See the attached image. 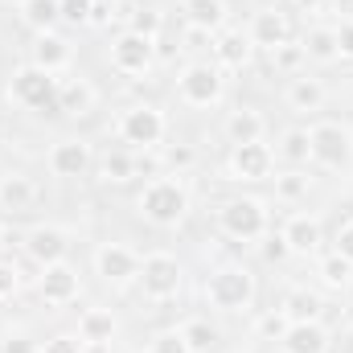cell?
I'll return each instance as SVG.
<instances>
[{
  "instance_id": "cell-48",
  "label": "cell",
  "mask_w": 353,
  "mask_h": 353,
  "mask_svg": "<svg viewBox=\"0 0 353 353\" xmlns=\"http://www.w3.org/2000/svg\"><path fill=\"white\" fill-rule=\"evenodd\" d=\"M292 4H300V8H308V12H316V8H321L325 0H292Z\"/></svg>"
},
{
  "instance_id": "cell-37",
  "label": "cell",
  "mask_w": 353,
  "mask_h": 353,
  "mask_svg": "<svg viewBox=\"0 0 353 353\" xmlns=\"http://www.w3.org/2000/svg\"><path fill=\"white\" fill-rule=\"evenodd\" d=\"M161 25H165V17H161L157 8H136V12H128V29H132V33L157 37V33H161Z\"/></svg>"
},
{
  "instance_id": "cell-8",
  "label": "cell",
  "mask_w": 353,
  "mask_h": 353,
  "mask_svg": "<svg viewBox=\"0 0 353 353\" xmlns=\"http://www.w3.org/2000/svg\"><path fill=\"white\" fill-rule=\"evenodd\" d=\"M181 279H185V271L176 263V255H169V251H152V255L140 259V279H136V283H140L144 296L157 300V304L173 300L176 292H181Z\"/></svg>"
},
{
  "instance_id": "cell-5",
  "label": "cell",
  "mask_w": 353,
  "mask_h": 353,
  "mask_svg": "<svg viewBox=\"0 0 353 353\" xmlns=\"http://www.w3.org/2000/svg\"><path fill=\"white\" fill-rule=\"evenodd\" d=\"M115 132L132 148H161L165 136H169V119H165V111L157 103H132L128 111H119Z\"/></svg>"
},
{
  "instance_id": "cell-21",
  "label": "cell",
  "mask_w": 353,
  "mask_h": 353,
  "mask_svg": "<svg viewBox=\"0 0 353 353\" xmlns=\"http://www.w3.org/2000/svg\"><path fill=\"white\" fill-rule=\"evenodd\" d=\"M115 333H119V321H115V312H107V308H87V312L79 316V341H83V345L107 350V345L115 341Z\"/></svg>"
},
{
  "instance_id": "cell-15",
  "label": "cell",
  "mask_w": 353,
  "mask_h": 353,
  "mask_svg": "<svg viewBox=\"0 0 353 353\" xmlns=\"http://www.w3.org/2000/svg\"><path fill=\"white\" fill-rule=\"evenodd\" d=\"M94 165V152H90L87 140L79 136H66L50 148V173L62 176V181H74V176H87V169Z\"/></svg>"
},
{
  "instance_id": "cell-14",
  "label": "cell",
  "mask_w": 353,
  "mask_h": 353,
  "mask_svg": "<svg viewBox=\"0 0 353 353\" xmlns=\"http://www.w3.org/2000/svg\"><path fill=\"white\" fill-rule=\"evenodd\" d=\"M279 234H283V243H288V251L292 255H321V247H325V226H321V218L316 214H292L283 226H279Z\"/></svg>"
},
{
  "instance_id": "cell-13",
  "label": "cell",
  "mask_w": 353,
  "mask_h": 353,
  "mask_svg": "<svg viewBox=\"0 0 353 353\" xmlns=\"http://www.w3.org/2000/svg\"><path fill=\"white\" fill-rule=\"evenodd\" d=\"M79 271L66 263H50L41 267V275H37V296L46 300V304H54V308H62V304H70V300H79Z\"/></svg>"
},
{
  "instance_id": "cell-24",
  "label": "cell",
  "mask_w": 353,
  "mask_h": 353,
  "mask_svg": "<svg viewBox=\"0 0 353 353\" xmlns=\"http://www.w3.org/2000/svg\"><path fill=\"white\" fill-rule=\"evenodd\" d=\"M37 201V185L25 173H4L0 176V210L8 214H29Z\"/></svg>"
},
{
  "instance_id": "cell-47",
  "label": "cell",
  "mask_w": 353,
  "mask_h": 353,
  "mask_svg": "<svg viewBox=\"0 0 353 353\" xmlns=\"http://www.w3.org/2000/svg\"><path fill=\"white\" fill-rule=\"evenodd\" d=\"M333 12H337L341 21H353V0H333Z\"/></svg>"
},
{
  "instance_id": "cell-41",
  "label": "cell",
  "mask_w": 353,
  "mask_h": 353,
  "mask_svg": "<svg viewBox=\"0 0 353 353\" xmlns=\"http://www.w3.org/2000/svg\"><path fill=\"white\" fill-rule=\"evenodd\" d=\"M0 353H41V345L29 333H4L0 337Z\"/></svg>"
},
{
  "instance_id": "cell-22",
  "label": "cell",
  "mask_w": 353,
  "mask_h": 353,
  "mask_svg": "<svg viewBox=\"0 0 353 353\" xmlns=\"http://www.w3.org/2000/svg\"><path fill=\"white\" fill-rule=\"evenodd\" d=\"M283 99H288V107L296 111V115H312V111H321L325 107V99H329V90L321 79H308V74H296L288 90H283Z\"/></svg>"
},
{
  "instance_id": "cell-1",
  "label": "cell",
  "mask_w": 353,
  "mask_h": 353,
  "mask_svg": "<svg viewBox=\"0 0 353 353\" xmlns=\"http://www.w3.org/2000/svg\"><path fill=\"white\" fill-rule=\"evenodd\" d=\"M136 210H140L144 222H152V226H161V230L181 226V222L189 218V189H185L181 176H152V181L140 189Z\"/></svg>"
},
{
  "instance_id": "cell-33",
  "label": "cell",
  "mask_w": 353,
  "mask_h": 353,
  "mask_svg": "<svg viewBox=\"0 0 353 353\" xmlns=\"http://www.w3.org/2000/svg\"><path fill=\"white\" fill-rule=\"evenodd\" d=\"M288 325H292V321H288L283 308H267V312L255 316V337H259V341H279V337L288 333Z\"/></svg>"
},
{
  "instance_id": "cell-20",
  "label": "cell",
  "mask_w": 353,
  "mask_h": 353,
  "mask_svg": "<svg viewBox=\"0 0 353 353\" xmlns=\"http://www.w3.org/2000/svg\"><path fill=\"white\" fill-rule=\"evenodd\" d=\"M251 41L259 46V50H275V46H283V41H292V29H288V17L279 12V8H259L255 17H251Z\"/></svg>"
},
{
  "instance_id": "cell-51",
  "label": "cell",
  "mask_w": 353,
  "mask_h": 353,
  "mask_svg": "<svg viewBox=\"0 0 353 353\" xmlns=\"http://www.w3.org/2000/svg\"><path fill=\"white\" fill-rule=\"evenodd\" d=\"M288 4H292V0H288Z\"/></svg>"
},
{
  "instance_id": "cell-23",
  "label": "cell",
  "mask_w": 353,
  "mask_h": 353,
  "mask_svg": "<svg viewBox=\"0 0 353 353\" xmlns=\"http://www.w3.org/2000/svg\"><path fill=\"white\" fill-rule=\"evenodd\" d=\"M222 132H226L230 144H255V140L267 136V119L255 111V107H234V111L226 115Z\"/></svg>"
},
{
  "instance_id": "cell-40",
  "label": "cell",
  "mask_w": 353,
  "mask_h": 353,
  "mask_svg": "<svg viewBox=\"0 0 353 353\" xmlns=\"http://www.w3.org/2000/svg\"><path fill=\"white\" fill-rule=\"evenodd\" d=\"M90 4H94V0H58L62 21H70V25H90Z\"/></svg>"
},
{
  "instance_id": "cell-11",
  "label": "cell",
  "mask_w": 353,
  "mask_h": 353,
  "mask_svg": "<svg viewBox=\"0 0 353 353\" xmlns=\"http://www.w3.org/2000/svg\"><path fill=\"white\" fill-rule=\"evenodd\" d=\"M226 169L234 181H267V176L275 173V148L263 144V140H255V144H230V161H226Z\"/></svg>"
},
{
  "instance_id": "cell-18",
  "label": "cell",
  "mask_w": 353,
  "mask_h": 353,
  "mask_svg": "<svg viewBox=\"0 0 353 353\" xmlns=\"http://www.w3.org/2000/svg\"><path fill=\"white\" fill-rule=\"evenodd\" d=\"M329 329L321 321H292L288 333L279 337V350L283 353H329Z\"/></svg>"
},
{
  "instance_id": "cell-29",
  "label": "cell",
  "mask_w": 353,
  "mask_h": 353,
  "mask_svg": "<svg viewBox=\"0 0 353 353\" xmlns=\"http://www.w3.org/2000/svg\"><path fill=\"white\" fill-rule=\"evenodd\" d=\"M275 157L288 161V165H308L312 161V140H308V128H288L275 144Z\"/></svg>"
},
{
  "instance_id": "cell-27",
  "label": "cell",
  "mask_w": 353,
  "mask_h": 353,
  "mask_svg": "<svg viewBox=\"0 0 353 353\" xmlns=\"http://www.w3.org/2000/svg\"><path fill=\"white\" fill-rule=\"evenodd\" d=\"M300 46H304V58L308 62H321V66L337 62V33H333V25H312L300 37Z\"/></svg>"
},
{
  "instance_id": "cell-46",
  "label": "cell",
  "mask_w": 353,
  "mask_h": 353,
  "mask_svg": "<svg viewBox=\"0 0 353 353\" xmlns=\"http://www.w3.org/2000/svg\"><path fill=\"white\" fill-rule=\"evenodd\" d=\"M333 251H337L341 259H350V263H353V218L337 226V247H333Z\"/></svg>"
},
{
  "instance_id": "cell-28",
  "label": "cell",
  "mask_w": 353,
  "mask_h": 353,
  "mask_svg": "<svg viewBox=\"0 0 353 353\" xmlns=\"http://www.w3.org/2000/svg\"><path fill=\"white\" fill-rule=\"evenodd\" d=\"M21 21L33 33H54L62 21V8H58V0H21Z\"/></svg>"
},
{
  "instance_id": "cell-19",
  "label": "cell",
  "mask_w": 353,
  "mask_h": 353,
  "mask_svg": "<svg viewBox=\"0 0 353 353\" xmlns=\"http://www.w3.org/2000/svg\"><path fill=\"white\" fill-rule=\"evenodd\" d=\"M181 12H185V25L189 29H201V33H222L226 21H230V8L226 0H181Z\"/></svg>"
},
{
  "instance_id": "cell-2",
  "label": "cell",
  "mask_w": 353,
  "mask_h": 353,
  "mask_svg": "<svg viewBox=\"0 0 353 353\" xmlns=\"http://www.w3.org/2000/svg\"><path fill=\"white\" fill-rule=\"evenodd\" d=\"M205 304L218 312H247L255 304V275L243 263H222L205 279Z\"/></svg>"
},
{
  "instance_id": "cell-17",
  "label": "cell",
  "mask_w": 353,
  "mask_h": 353,
  "mask_svg": "<svg viewBox=\"0 0 353 353\" xmlns=\"http://www.w3.org/2000/svg\"><path fill=\"white\" fill-rule=\"evenodd\" d=\"M70 58H74V50H70V41L58 29L54 33H33V46H29V62L33 66L50 70V74H62L70 66Z\"/></svg>"
},
{
  "instance_id": "cell-6",
  "label": "cell",
  "mask_w": 353,
  "mask_h": 353,
  "mask_svg": "<svg viewBox=\"0 0 353 353\" xmlns=\"http://www.w3.org/2000/svg\"><path fill=\"white\" fill-rule=\"evenodd\" d=\"M308 140H312V165L321 169H350L353 165V128L341 119H321L308 128Z\"/></svg>"
},
{
  "instance_id": "cell-34",
  "label": "cell",
  "mask_w": 353,
  "mask_h": 353,
  "mask_svg": "<svg viewBox=\"0 0 353 353\" xmlns=\"http://www.w3.org/2000/svg\"><path fill=\"white\" fill-rule=\"evenodd\" d=\"M271 62H275V70H283V74H292V79H296V74H300V66H304L308 58H304V46H300V41H283V46H275V50H271Z\"/></svg>"
},
{
  "instance_id": "cell-10",
  "label": "cell",
  "mask_w": 353,
  "mask_h": 353,
  "mask_svg": "<svg viewBox=\"0 0 353 353\" xmlns=\"http://www.w3.org/2000/svg\"><path fill=\"white\" fill-rule=\"evenodd\" d=\"M94 275L111 288H128L140 279V255L123 243H103L94 251Z\"/></svg>"
},
{
  "instance_id": "cell-26",
  "label": "cell",
  "mask_w": 353,
  "mask_h": 353,
  "mask_svg": "<svg viewBox=\"0 0 353 353\" xmlns=\"http://www.w3.org/2000/svg\"><path fill=\"white\" fill-rule=\"evenodd\" d=\"M279 308L288 312V321H321L325 316V296L312 292V288H292Z\"/></svg>"
},
{
  "instance_id": "cell-16",
  "label": "cell",
  "mask_w": 353,
  "mask_h": 353,
  "mask_svg": "<svg viewBox=\"0 0 353 353\" xmlns=\"http://www.w3.org/2000/svg\"><path fill=\"white\" fill-rule=\"evenodd\" d=\"M210 46H214V62H218L222 70H243V66L251 62V54H255L251 33H247V29H230V25H226L222 33H214Z\"/></svg>"
},
{
  "instance_id": "cell-45",
  "label": "cell",
  "mask_w": 353,
  "mask_h": 353,
  "mask_svg": "<svg viewBox=\"0 0 353 353\" xmlns=\"http://www.w3.org/2000/svg\"><path fill=\"white\" fill-rule=\"evenodd\" d=\"M115 8H119V4H111V0H94V4H90V25H99V29L111 25V21L119 17Z\"/></svg>"
},
{
  "instance_id": "cell-9",
  "label": "cell",
  "mask_w": 353,
  "mask_h": 353,
  "mask_svg": "<svg viewBox=\"0 0 353 353\" xmlns=\"http://www.w3.org/2000/svg\"><path fill=\"white\" fill-rule=\"evenodd\" d=\"M152 62H157V37H144V33L123 29V33L111 41V66H115L119 74H128V79L148 74Z\"/></svg>"
},
{
  "instance_id": "cell-25",
  "label": "cell",
  "mask_w": 353,
  "mask_h": 353,
  "mask_svg": "<svg viewBox=\"0 0 353 353\" xmlns=\"http://www.w3.org/2000/svg\"><path fill=\"white\" fill-rule=\"evenodd\" d=\"M94 103H99V90L90 87L87 79H66V83L58 87V111H62V115L83 119V115L94 111Z\"/></svg>"
},
{
  "instance_id": "cell-42",
  "label": "cell",
  "mask_w": 353,
  "mask_h": 353,
  "mask_svg": "<svg viewBox=\"0 0 353 353\" xmlns=\"http://www.w3.org/2000/svg\"><path fill=\"white\" fill-rule=\"evenodd\" d=\"M161 157H165V169H176V173H185V169H189V165L197 161V152H193L189 144H176V148H165Z\"/></svg>"
},
{
  "instance_id": "cell-35",
  "label": "cell",
  "mask_w": 353,
  "mask_h": 353,
  "mask_svg": "<svg viewBox=\"0 0 353 353\" xmlns=\"http://www.w3.org/2000/svg\"><path fill=\"white\" fill-rule=\"evenodd\" d=\"M308 185H312V181L304 173H296V169H292V173H279L275 176V197H279V201H304V197H308Z\"/></svg>"
},
{
  "instance_id": "cell-7",
  "label": "cell",
  "mask_w": 353,
  "mask_h": 353,
  "mask_svg": "<svg viewBox=\"0 0 353 353\" xmlns=\"http://www.w3.org/2000/svg\"><path fill=\"white\" fill-rule=\"evenodd\" d=\"M176 94L185 107H218L226 94V74L218 62H189L176 74Z\"/></svg>"
},
{
  "instance_id": "cell-43",
  "label": "cell",
  "mask_w": 353,
  "mask_h": 353,
  "mask_svg": "<svg viewBox=\"0 0 353 353\" xmlns=\"http://www.w3.org/2000/svg\"><path fill=\"white\" fill-rule=\"evenodd\" d=\"M259 243H263V259H267V263H279V259H288V255H292L279 230H275V234L267 230V234H263V239H259Z\"/></svg>"
},
{
  "instance_id": "cell-31",
  "label": "cell",
  "mask_w": 353,
  "mask_h": 353,
  "mask_svg": "<svg viewBox=\"0 0 353 353\" xmlns=\"http://www.w3.org/2000/svg\"><path fill=\"white\" fill-rule=\"evenodd\" d=\"M181 333H185V341H189V350H193V353H210L218 341H222L218 325H210L205 316H193V321H185V325H181Z\"/></svg>"
},
{
  "instance_id": "cell-38",
  "label": "cell",
  "mask_w": 353,
  "mask_h": 353,
  "mask_svg": "<svg viewBox=\"0 0 353 353\" xmlns=\"http://www.w3.org/2000/svg\"><path fill=\"white\" fill-rule=\"evenodd\" d=\"M21 292V271L12 259H0V300H12Z\"/></svg>"
},
{
  "instance_id": "cell-50",
  "label": "cell",
  "mask_w": 353,
  "mask_h": 353,
  "mask_svg": "<svg viewBox=\"0 0 353 353\" xmlns=\"http://www.w3.org/2000/svg\"><path fill=\"white\" fill-rule=\"evenodd\" d=\"M111 4H123V0H111Z\"/></svg>"
},
{
  "instance_id": "cell-32",
  "label": "cell",
  "mask_w": 353,
  "mask_h": 353,
  "mask_svg": "<svg viewBox=\"0 0 353 353\" xmlns=\"http://www.w3.org/2000/svg\"><path fill=\"white\" fill-rule=\"evenodd\" d=\"M350 279H353L350 259H341L337 251H333V255H321V283H325V288H345Z\"/></svg>"
},
{
  "instance_id": "cell-49",
  "label": "cell",
  "mask_w": 353,
  "mask_h": 353,
  "mask_svg": "<svg viewBox=\"0 0 353 353\" xmlns=\"http://www.w3.org/2000/svg\"><path fill=\"white\" fill-rule=\"evenodd\" d=\"M0 247H4V226H0Z\"/></svg>"
},
{
  "instance_id": "cell-39",
  "label": "cell",
  "mask_w": 353,
  "mask_h": 353,
  "mask_svg": "<svg viewBox=\"0 0 353 353\" xmlns=\"http://www.w3.org/2000/svg\"><path fill=\"white\" fill-rule=\"evenodd\" d=\"M41 353H87V345L79 341V333H54V337L41 345Z\"/></svg>"
},
{
  "instance_id": "cell-30",
  "label": "cell",
  "mask_w": 353,
  "mask_h": 353,
  "mask_svg": "<svg viewBox=\"0 0 353 353\" xmlns=\"http://www.w3.org/2000/svg\"><path fill=\"white\" fill-rule=\"evenodd\" d=\"M132 176H136L132 152H107V157L99 161V181H103V185H128Z\"/></svg>"
},
{
  "instance_id": "cell-44",
  "label": "cell",
  "mask_w": 353,
  "mask_h": 353,
  "mask_svg": "<svg viewBox=\"0 0 353 353\" xmlns=\"http://www.w3.org/2000/svg\"><path fill=\"white\" fill-rule=\"evenodd\" d=\"M333 33H337V58H353V21H337Z\"/></svg>"
},
{
  "instance_id": "cell-36",
  "label": "cell",
  "mask_w": 353,
  "mask_h": 353,
  "mask_svg": "<svg viewBox=\"0 0 353 353\" xmlns=\"http://www.w3.org/2000/svg\"><path fill=\"white\" fill-rule=\"evenodd\" d=\"M144 353H193V350H189V341H185V333H181V325H176V329L152 333V341H148Z\"/></svg>"
},
{
  "instance_id": "cell-3",
  "label": "cell",
  "mask_w": 353,
  "mask_h": 353,
  "mask_svg": "<svg viewBox=\"0 0 353 353\" xmlns=\"http://www.w3.org/2000/svg\"><path fill=\"white\" fill-rule=\"evenodd\" d=\"M218 230L226 239H234V243H259L271 230L267 201H259V197H226L218 205Z\"/></svg>"
},
{
  "instance_id": "cell-12",
  "label": "cell",
  "mask_w": 353,
  "mask_h": 353,
  "mask_svg": "<svg viewBox=\"0 0 353 353\" xmlns=\"http://www.w3.org/2000/svg\"><path fill=\"white\" fill-rule=\"evenodd\" d=\"M70 251V234L54 222H37L25 230V255L33 259L37 267H50V263H62Z\"/></svg>"
},
{
  "instance_id": "cell-4",
  "label": "cell",
  "mask_w": 353,
  "mask_h": 353,
  "mask_svg": "<svg viewBox=\"0 0 353 353\" xmlns=\"http://www.w3.org/2000/svg\"><path fill=\"white\" fill-rule=\"evenodd\" d=\"M58 87H62L58 74H50V70L25 62V66H17L12 79H8V99L21 103V107H29V111H58Z\"/></svg>"
}]
</instances>
